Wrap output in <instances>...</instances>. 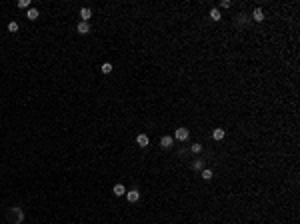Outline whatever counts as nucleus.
Returning <instances> with one entry per match:
<instances>
[{
    "mask_svg": "<svg viewBox=\"0 0 300 224\" xmlns=\"http://www.w3.org/2000/svg\"><path fill=\"white\" fill-rule=\"evenodd\" d=\"M210 18H212V20H220V10H218V8L210 10Z\"/></svg>",
    "mask_w": 300,
    "mask_h": 224,
    "instance_id": "obj_11",
    "label": "nucleus"
},
{
    "mask_svg": "<svg viewBox=\"0 0 300 224\" xmlns=\"http://www.w3.org/2000/svg\"><path fill=\"white\" fill-rule=\"evenodd\" d=\"M112 192H114V196H124V194H126V188L122 186V184H116V186L112 188Z\"/></svg>",
    "mask_w": 300,
    "mask_h": 224,
    "instance_id": "obj_5",
    "label": "nucleus"
},
{
    "mask_svg": "<svg viewBox=\"0 0 300 224\" xmlns=\"http://www.w3.org/2000/svg\"><path fill=\"white\" fill-rule=\"evenodd\" d=\"M18 6H20V8H28V0H20V2H18Z\"/></svg>",
    "mask_w": 300,
    "mask_h": 224,
    "instance_id": "obj_15",
    "label": "nucleus"
},
{
    "mask_svg": "<svg viewBox=\"0 0 300 224\" xmlns=\"http://www.w3.org/2000/svg\"><path fill=\"white\" fill-rule=\"evenodd\" d=\"M194 168L200 170V168H202V162H200V160H198V162H194Z\"/></svg>",
    "mask_w": 300,
    "mask_h": 224,
    "instance_id": "obj_18",
    "label": "nucleus"
},
{
    "mask_svg": "<svg viewBox=\"0 0 300 224\" xmlns=\"http://www.w3.org/2000/svg\"><path fill=\"white\" fill-rule=\"evenodd\" d=\"M136 142H138V146H142V148H146V146H148V136H146V134H138Z\"/></svg>",
    "mask_w": 300,
    "mask_h": 224,
    "instance_id": "obj_4",
    "label": "nucleus"
},
{
    "mask_svg": "<svg viewBox=\"0 0 300 224\" xmlns=\"http://www.w3.org/2000/svg\"><path fill=\"white\" fill-rule=\"evenodd\" d=\"M126 196H128V202H138L140 192H138V190H130V192H126Z\"/></svg>",
    "mask_w": 300,
    "mask_h": 224,
    "instance_id": "obj_3",
    "label": "nucleus"
},
{
    "mask_svg": "<svg viewBox=\"0 0 300 224\" xmlns=\"http://www.w3.org/2000/svg\"><path fill=\"white\" fill-rule=\"evenodd\" d=\"M212 136H214V140H222V138H224V130H222V128H216Z\"/></svg>",
    "mask_w": 300,
    "mask_h": 224,
    "instance_id": "obj_10",
    "label": "nucleus"
},
{
    "mask_svg": "<svg viewBox=\"0 0 300 224\" xmlns=\"http://www.w3.org/2000/svg\"><path fill=\"white\" fill-rule=\"evenodd\" d=\"M90 16H92V10H90V8H82V10H80V18H82V22H88Z\"/></svg>",
    "mask_w": 300,
    "mask_h": 224,
    "instance_id": "obj_6",
    "label": "nucleus"
},
{
    "mask_svg": "<svg viewBox=\"0 0 300 224\" xmlns=\"http://www.w3.org/2000/svg\"><path fill=\"white\" fill-rule=\"evenodd\" d=\"M102 72H104V74H110V72H112V64H110V62H104V64H102Z\"/></svg>",
    "mask_w": 300,
    "mask_h": 224,
    "instance_id": "obj_12",
    "label": "nucleus"
},
{
    "mask_svg": "<svg viewBox=\"0 0 300 224\" xmlns=\"http://www.w3.org/2000/svg\"><path fill=\"white\" fill-rule=\"evenodd\" d=\"M160 144H162V148H170V146L174 144V138H172V136H164Z\"/></svg>",
    "mask_w": 300,
    "mask_h": 224,
    "instance_id": "obj_7",
    "label": "nucleus"
},
{
    "mask_svg": "<svg viewBox=\"0 0 300 224\" xmlns=\"http://www.w3.org/2000/svg\"><path fill=\"white\" fill-rule=\"evenodd\" d=\"M8 30H10V32H18V22H10V24H8Z\"/></svg>",
    "mask_w": 300,
    "mask_h": 224,
    "instance_id": "obj_13",
    "label": "nucleus"
},
{
    "mask_svg": "<svg viewBox=\"0 0 300 224\" xmlns=\"http://www.w3.org/2000/svg\"><path fill=\"white\" fill-rule=\"evenodd\" d=\"M76 30H78L80 34H88V32H90V24H88V22H82V20H80V22H78V28H76Z\"/></svg>",
    "mask_w": 300,
    "mask_h": 224,
    "instance_id": "obj_2",
    "label": "nucleus"
},
{
    "mask_svg": "<svg viewBox=\"0 0 300 224\" xmlns=\"http://www.w3.org/2000/svg\"><path fill=\"white\" fill-rule=\"evenodd\" d=\"M174 138H176V140H186V138H188V130H186V128H176Z\"/></svg>",
    "mask_w": 300,
    "mask_h": 224,
    "instance_id": "obj_1",
    "label": "nucleus"
},
{
    "mask_svg": "<svg viewBox=\"0 0 300 224\" xmlns=\"http://www.w3.org/2000/svg\"><path fill=\"white\" fill-rule=\"evenodd\" d=\"M220 6H222V8H228V6H230V2H228V0H222Z\"/></svg>",
    "mask_w": 300,
    "mask_h": 224,
    "instance_id": "obj_17",
    "label": "nucleus"
},
{
    "mask_svg": "<svg viewBox=\"0 0 300 224\" xmlns=\"http://www.w3.org/2000/svg\"><path fill=\"white\" fill-rule=\"evenodd\" d=\"M202 178H204V180H210V178H212V172H210V170H202Z\"/></svg>",
    "mask_w": 300,
    "mask_h": 224,
    "instance_id": "obj_14",
    "label": "nucleus"
},
{
    "mask_svg": "<svg viewBox=\"0 0 300 224\" xmlns=\"http://www.w3.org/2000/svg\"><path fill=\"white\" fill-rule=\"evenodd\" d=\"M200 148H202L200 144H192V152H200Z\"/></svg>",
    "mask_w": 300,
    "mask_h": 224,
    "instance_id": "obj_16",
    "label": "nucleus"
},
{
    "mask_svg": "<svg viewBox=\"0 0 300 224\" xmlns=\"http://www.w3.org/2000/svg\"><path fill=\"white\" fill-rule=\"evenodd\" d=\"M26 18H28V20H36V18H38V10H36V8H28Z\"/></svg>",
    "mask_w": 300,
    "mask_h": 224,
    "instance_id": "obj_9",
    "label": "nucleus"
},
{
    "mask_svg": "<svg viewBox=\"0 0 300 224\" xmlns=\"http://www.w3.org/2000/svg\"><path fill=\"white\" fill-rule=\"evenodd\" d=\"M252 18H254L256 22H262V20H264V14H262V10H260V8H256V10L252 12Z\"/></svg>",
    "mask_w": 300,
    "mask_h": 224,
    "instance_id": "obj_8",
    "label": "nucleus"
}]
</instances>
